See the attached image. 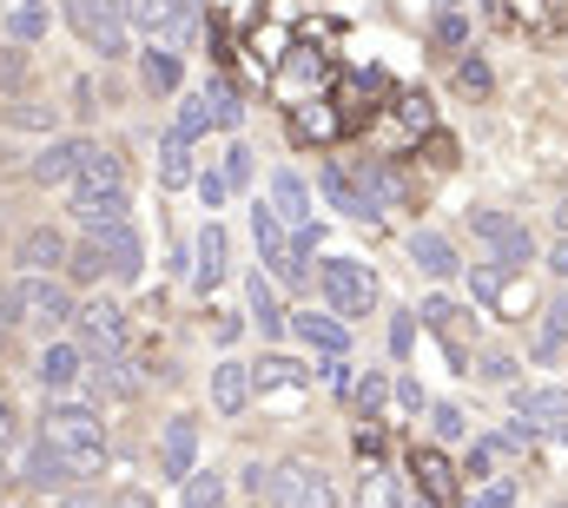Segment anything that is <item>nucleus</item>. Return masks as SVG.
Here are the masks:
<instances>
[{
  "mask_svg": "<svg viewBox=\"0 0 568 508\" xmlns=\"http://www.w3.org/2000/svg\"><path fill=\"white\" fill-rule=\"evenodd\" d=\"M40 436L73 463L80 482H93V476L106 469V429H100V409H87V403H60V409L40 416Z\"/></svg>",
  "mask_w": 568,
  "mask_h": 508,
  "instance_id": "1",
  "label": "nucleus"
},
{
  "mask_svg": "<svg viewBox=\"0 0 568 508\" xmlns=\"http://www.w3.org/2000/svg\"><path fill=\"white\" fill-rule=\"evenodd\" d=\"M73 291H67V277H20L7 297H0V317L7 324H27V331H60V324H73Z\"/></svg>",
  "mask_w": 568,
  "mask_h": 508,
  "instance_id": "2",
  "label": "nucleus"
},
{
  "mask_svg": "<svg viewBox=\"0 0 568 508\" xmlns=\"http://www.w3.org/2000/svg\"><path fill=\"white\" fill-rule=\"evenodd\" d=\"M67 20L100 60H126V33H133L126 0H67Z\"/></svg>",
  "mask_w": 568,
  "mask_h": 508,
  "instance_id": "3",
  "label": "nucleus"
},
{
  "mask_svg": "<svg viewBox=\"0 0 568 508\" xmlns=\"http://www.w3.org/2000/svg\"><path fill=\"white\" fill-rule=\"evenodd\" d=\"M324 297H331V311L337 317H371V304H377V271L364 264V257H324Z\"/></svg>",
  "mask_w": 568,
  "mask_h": 508,
  "instance_id": "4",
  "label": "nucleus"
},
{
  "mask_svg": "<svg viewBox=\"0 0 568 508\" xmlns=\"http://www.w3.org/2000/svg\"><path fill=\"white\" fill-rule=\"evenodd\" d=\"M265 496H272V508H331V476L317 463L291 456L265 476Z\"/></svg>",
  "mask_w": 568,
  "mask_h": 508,
  "instance_id": "5",
  "label": "nucleus"
},
{
  "mask_svg": "<svg viewBox=\"0 0 568 508\" xmlns=\"http://www.w3.org/2000/svg\"><path fill=\"white\" fill-rule=\"evenodd\" d=\"M469 238H483L496 264H509V271H523V264H536V238H529V225L523 219H509V212H469Z\"/></svg>",
  "mask_w": 568,
  "mask_h": 508,
  "instance_id": "6",
  "label": "nucleus"
},
{
  "mask_svg": "<svg viewBox=\"0 0 568 508\" xmlns=\"http://www.w3.org/2000/svg\"><path fill=\"white\" fill-rule=\"evenodd\" d=\"M252 238H258L265 271H272L278 284H304V257L291 252V238H284V219L272 212V205H258V212H252Z\"/></svg>",
  "mask_w": 568,
  "mask_h": 508,
  "instance_id": "7",
  "label": "nucleus"
},
{
  "mask_svg": "<svg viewBox=\"0 0 568 508\" xmlns=\"http://www.w3.org/2000/svg\"><path fill=\"white\" fill-rule=\"evenodd\" d=\"M67 232H53V225H33V232H20V245H13V264H20V277H60L67 271Z\"/></svg>",
  "mask_w": 568,
  "mask_h": 508,
  "instance_id": "8",
  "label": "nucleus"
},
{
  "mask_svg": "<svg viewBox=\"0 0 568 508\" xmlns=\"http://www.w3.org/2000/svg\"><path fill=\"white\" fill-rule=\"evenodd\" d=\"M73 331H80V350H87V357H106V350H120V344H126V311L93 297V304H80V311H73Z\"/></svg>",
  "mask_w": 568,
  "mask_h": 508,
  "instance_id": "9",
  "label": "nucleus"
},
{
  "mask_svg": "<svg viewBox=\"0 0 568 508\" xmlns=\"http://www.w3.org/2000/svg\"><path fill=\"white\" fill-rule=\"evenodd\" d=\"M192 469H199V416H165V429H159V476L185 482Z\"/></svg>",
  "mask_w": 568,
  "mask_h": 508,
  "instance_id": "10",
  "label": "nucleus"
},
{
  "mask_svg": "<svg viewBox=\"0 0 568 508\" xmlns=\"http://www.w3.org/2000/svg\"><path fill=\"white\" fill-rule=\"evenodd\" d=\"M317 185H324L331 212H344L351 225H377V219H384V205H377V199H371V192H364L344 165H317Z\"/></svg>",
  "mask_w": 568,
  "mask_h": 508,
  "instance_id": "11",
  "label": "nucleus"
},
{
  "mask_svg": "<svg viewBox=\"0 0 568 508\" xmlns=\"http://www.w3.org/2000/svg\"><path fill=\"white\" fill-rule=\"evenodd\" d=\"M87 238L100 245V264H106V277H113V284H133V277H140L145 245H140V232H133V225H106V232H87Z\"/></svg>",
  "mask_w": 568,
  "mask_h": 508,
  "instance_id": "12",
  "label": "nucleus"
},
{
  "mask_svg": "<svg viewBox=\"0 0 568 508\" xmlns=\"http://www.w3.org/2000/svg\"><path fill=\"white\" fill-rule=\"evenodd\" d=\"M80 377H87V350H80V344H60V337L40 344V364H33V383H40V389L60 396V389H73Z\"/></svg>",
  "mask_w": 568,
  "mask_h": 508,
  "instance_id": "13",
  "label": "nucleus"
},
{
  "mask_svg": "<svg viewBox=\"0 0 568 508\" xmlns=\"http://www.w3.org/2000/svg\"><path fill=\"white\" fill-rule=\"evenodd\" d=\"M80 159H87V139H53V145H40L33 152V185H73V172H80Z\"/></svg>",
  "mask_w": 568,
  "mask_h": 508,
  "instance_id": "14",
  "label": "nucleus"
},
{
  "mask_svg": "<svg viewBox=\"0 0 568 508\" xmlns=\"http://www.w3.org/2000/svg\"><path fill=\"white\" fill-rule=\"evenodd\" d=\"M73 192H80V199H93V192H126V165H120V152L87 145V159H80V172H73Z\"/></svg>",
  "mask_w": 568,
  "mask_h": 508,
  "instance_id": "15",
  "label": "nucleus"
},
{
  "mask_svg": "<svg viewBox=\"0 0 568 508\" xmlns=\"http://www.w3.org/2000/svg\"><path fill=\"white\" fill-rule=\"evenodd\" d=\"M291 331H297V344L317 350V357H344V350H351V331H344L337 317H311V311H297Z\"/></svg>",
  "mask_w": 568,
  "mask_h": 508,
  "instance_id": "16",
  "label": "nucleus"
},
{
  "mask_svg": "<svg viewBox=\"0 0 568 508\" xmlns=\"http://www.w3.org/2000/svg\"><path fill=\"white\" fill-rule=\"evenodd\" d=\"M245 403H252V364H232V357H225V364L212 370V409H219V416H239Z\"/></svg>",
  "mask_w": 568,
  "mask_h": 508,
  "instance_id": "17",
  "label": "nucleus"
},
{
  "mask_svg": "<svg viewBox=\"0 0 568 508\" xmlns=\"http://www.w3.org/2000/svg\"><path fill=\"white\" fill-rule=\"evenodd\" d=\"M410 264L424 271V277H456L463 264H456V245L443 238V232H410Z\"/></svg>",
  "mask_w": 568,
  "mask_h": 508,
  "instance_id": "18",
  "label": "nucleus"
},
{
  "mask_svg": "<svg viewBox=\"0 0 568 508\" xmlns=\"http://www.w3.org/2000/svg\"><path fill=\"white\" fill-rule=\"evenodd\" d=\"M199 172H192V139L185 132H165L159 139V185L165 192H179V185H192Z\"/></svg>",
  "mask_w": 568,
  "mask_h": 508,
  "instance_id": "19",
  "label": "nucleus"
},
{
  "mask_svg": "<svg viewBox=\"0 0 568 508\" xmlns=\"http://www.w3.org/2000/svg\"><path fill=\"white\" fill-rule=\"evenodd\" d=\"M73 225H80V232L126 225V192H93V199H73Z\"/></svg>",
  "mask_w": 568,
  "mask_h": 508,
  "instance_id": "20",
  "label": "nucleus"
},
{
  "mask_svg": "<svg viewBox=\"0 0 568 508\" xmlns=\"http://www.w3.org/2000/svg\"><path fill=\"white\" fill-rule=\"evenodd\" d=\"M27 482H33V489H60V482H73V463H67L47 436H33V449H27Z\"/></svg>",
  "mask_w": 568,
  "mask_h": 508,
  "instance_id": "21",
  "label": "nucleus"
},
{
  "mask_svg": "<svg viewBox=\"0 0 568 508\" xmlns=\"http://www.w3.org/2000/svg\"><path fill=\"white\" fill-rule=\"evenodd\" d=\"M47 27H53L47 0H13V7H7V40H13V47H40Z\"/></svg>",
  "mask_w": 568,
  "mask_h": 508,
  "instance_id": "22",
  "label": "nucleus"
},
{
  "mask_svg": "<svg viewBox=\"0 0 568 508\" xmlns=\"http://www.w3.org/2000/svg\"><path fill=\"white\" fill-rule=\"evenodd\" d=\"M179 80H185V67H179L172 47H145L140 53V87L145 93H179Z\"/></svg>",
  "mask_w": 568,
  "mask_h": 508,
  "instance_id": "23",
  "label": "nucleus"
},
{
  "mask_svg": "<svg viewBox=\"0 0 568 508\" xmlns=\"http://www.w3.org/2000/svg\"><path fill=\"white\" fill-rule=\"evenodd\" d=\"M516 277L523 271H509V264H469V291L483 304H516Z\"/></svg>",
  "mask_w": 568,
  "mask_h": 508,
  "instance_id": "24",
  "label": "nucleus"
},
{
  "mask_svg": "<svg viewBox=\"0 0 568 508\" xmlns=\"http://www.w3.org/2000/svg\"><path fill=\"white\" fill-rule=\"evenodd\" d=\"M272 212H278L284 225H311V192H304L297 172H278L272 179Z\"/></svg>",
  "mask_w": 568,
  "mask_h": 508,
  "instance_id": "25",
  "label": "nucleus"
},
{
  "mask_svg": "<svg viewBox=\"0 0 568 508\" xmlns=\"http://www.w3.org/2000/svg\"><path fill=\"white\" fill-rule=\"evenodd\" d=\"M225 277V225H205L199 232V264H192V284L199 291H212Z\"/></svg>",
  "mask_w": 568,
  "mask_h": 508,
  "instance_id": "26",
  "label": "nucleus"
},
{
  "mask_svg": "<svg viewBox=\"0 0 568 508\" xmlns=\"http://www.w3.org/2000/svg\"><path fill=\"white\" fill-rule=\"evenodd\" d=\"M516 416H529V423H568V389H516Z\"/></svg>",
  "mask_w": 568,
  "mask_h": 508,
  "instance_id": "27",
  "label": "nucleus"
},
{
  "mask_svg": "<svg viewBox=\"0 0 568 508\" xmlns=\"http://www.w3.org/2000/svg\"><path fill=\"white\" fill-rule=\"evenodd\" d=\"M245 297H252V317H258V331H265V337H284L278 291H272V277H265V271H252V284H245Z\"/></svg>",
  "mask_w": 568,
  "mask_h": 508,
  "instance_id": "28",
  "label": "nucleus"
},
{
  "mask_svg": "<svg viewBox=\"0 0 568 508\" xmlns=\"http://www.w3.org/2000/svg\"><path fill=\"white\" fill-rule=\"evenodd\" d=\"M410 469H417V482H424L429 502H449V496H456V482H449L456 469H449V463H443L436 449H417V456H410Z\"/></svg>",
  "mask_w": 568,
  "mask_h": 508,
  "instance_id": "29",
  "label": "nucleus"
},
{
  "mask_svg": "<svg viewBox=\"0 0 568 508\" xmlns=\"http://www.w3.org/2000/svg\"><path fill=\"white\" fill-rule=\"evenodd\" d=\"M357 508H410L397 496V476L390 469H364V482H357Z\"/></svg>",
  "mask_w": 568,
  "mask_h": 508,
  "instance_id": "30",
  "label": "nucleus"
},
{
  "mask_svg": "<svg viewBox=\"0 0 568 508\" xmlns=\"http://www.w3.org/2000/svg\"><path fill=\"white\" fill-rule=\"evenodd\" d=\"M562 337H568V291L542 311V331H536V357H556L562 350Z\"/></svg>",
  "mask_w": 568,
  "mask_h": 508,
  "instance_id": "31",
  "label": "nucleus"
},
{
  "mask_svg": "<svg viewBox=\"0 0 568 508\" xmlns=\"http://www.w3.org/2000/svg\"><path fill=\"white\" fill-rule=\"evenodd\" d=\"M278 383H311V370L291 364V357H265V364H252V389H278Z\"/></svg>",
  "mask_w": 568,
  "mask_h": 508,
  "instance_id": "32",
  "label": "nucleus"
},
{
  "mask_svg": "<svg viewBox=\"0 0 568 508\" xmlns=\"http://www.w3.org/2000/svg\"><path fill=\"white\" fill-rule=\"evenodd\" d=\"M172 13H179V0H126V20L145 27V33H165V27H172Z\"/></svg>",
  "mask_w": 568,
  "mask_h": 508,
  "instance_id": "33",
  "label": "nucleus"
},
{
  "mask_svg": "<svg viewBox=\"0 0 568 508\" xmlns=\"http://www.w3.org/2000/svg\"><path fill=\"white\" fill-rule=\"evenodd\" d=\"M185 508H225V476H212V469L199 476V469H192V476H185Z\"/></svg>",
  "mask_w": 568,
  "mask_h": 508,
  "instance_id": "34",
  "label": "nucleus"
},
{
  "mask_svg": "<svg viewBox=\"0 0 568 508\" xmlns=\"http://www.w3.org/2000/svg\"><path fill=\"white\" fill-rule=\"evenodd\" d=\"M212 126H219V113H212V100H205V93H192V100L179 106V126H172V132H185V139H199V132H212Z\"/></svg>",
  "mask_w": 568,
  "mask_h": 508,
  "instance_id": "35",
  "label": "nucleus"
},
{
  "mask_svg": "<svg viewBox=\"0 0 568 508\" xmlns=\"http://www.w3.org/2000/svg\"><path fill=\"white\" fill-rule=\"evenodd\" d=\"M225 185H232V192H245V185H252V145H245V139H232V145H225Z\"/></svg>",
  "mask_w": 568,
  "mask_h": 508,
  "instance_id": "36",
  "label": "nucleus"
},
{
  "mask_svg": "<svg viewBox=\"0 0 568 508\" xmlns=\"http://www.w3.org/2000/svg\"><path fill=\"white\" fill-rule=\"evenodd\" d=\"M429 429H436L443 443H463V436H469V416H463L456 403H436V409H429Z\"/></svg>",
  "mask_w": 568,
  "mask_h": 508,
  "instance_id": "37",
  "label": "nucleus"
},
{
  "mask_svg": "<svg viewBox=\"0 0 568 508\" xmlns=\"http://www.w3.org/2000/svg\"><path fill=\"white\" fill-rule=\"evenodd\" d=\"M100 271H106V264H100V245H93V238L73 245V257H67V277H73V284H87V277H100Z\"/></svg>",
  "mask_w": 568,
  "mask_h": 508,
  "instance_id": "38",
  "label": "nucleus"
},
{
  "mask_svg": "<svg viewBox=\"0 0 568 508\" xmlns=\"http://www.w3.org/2000/svg\"><path fill=\"white\" fill-rule=\"evenodd\" d=\"M456 87H463L469 100H483L496 80H489V67H483V60H456Z\"/></svg>",
  "mask_w": 568,
  "mask_h": 508,
  "instance_id": "39",
  "label": "nucleus"
},
{
  "mask_svg": "<svg viewBox=\"0 0 568 508\" xmlns=\"http://www.w3.org/2000/svg\"><path fill=\"white\" fill-rule=\"evenodd\" d=\"M436 47H469V13H436Z\"/></svg>",
  "mask_w": 568,
  "mask_h": 508,
  "instance_id": "40",
  "label": "nucleus"
},
{
  "mask_svg": "<svg viewBox=\"0 0 568 508\" xmlns=\"http://www.w3.org/2000/svg\"><path fill=\"white\" fill-rule=\"evenodd\" d=\"M463 508H516V482L503 476V482H489L483 496H463Z\"/></svg>",
  "mask_w": 568,
  "mask_h": 508,
  "instance_id": "41",
  "label": "nucleus"
},
{
  "mask_svg": "<svg viewBox=\"0 0 568 508\" xmlns=\"http://www.w3.org/2000/svg\"><path fill=\"white\" fill-rule=\"evenodd\" d=\"M351 396H357V409H364V416H377V409H384V396H390V383H384V377H364Z\"/></svg>",
  "mask_w": 568,
  "mask_h": 508,
  "instance_id": "42",
  "label": "nucleus"
},
{
  "mask_svg": "<svg viewBox=\"0 0 568 508\" xmlns=\"http://www.w3.org/2000/svg\"><path fill=\"white\" fill-rule=\"evenodd\" d=\"M7 120H13V126H27V132H53V126H60V120H53V106H13Z\"/></svg>",
  "mask_w": 568,
  "mask_h": 508,
  "instance_id": "43",
  "label": "nucleus"
},
{
  "mask_svg": "<svg viewBox=\"0 0 568 508\" xmlns=\"http://www.w3.org/2000/svg\"><path fill=\"white\" fill-rule=\"evenodd\" d=\"M192 185H199V199H205V205H225V199H232V185H225V172H199Z\"/></svg>",
  "mask_w": 568,
  "mask_h": 508,
  "instance_id": "44",
  "label": "nucleus"
},
{
  "mask_svg": "<svg viewBox=\"0 0 568 508\" xmlns=\"http://www.w3.org/2000/svg\"><path fill=\"white\" fill-rule=\"evenodd\" d=\"M410 337H417V311H404V317L390 324V357H410Z\"/></svg>",
  "mask_w": 568,
  "mask_h": 508,
  "instance_id": "45",
  "label": "nucleus"
},
{
  "mask_svg": "<svg viewBox=\"0 0 568 508\" xmlns=\"http://www.w3.org/2000/svg\"><path fill=\"white\" fill-rule=\"evenodd\" d=\"M397 113H404V126H417V132L429 126V100H424V93H404V100H397Z\"/></svg>",
  "mask_w": 568,
  "mask_h": 508,
  "instance_id": "46",
  "label": "nucleus"
},
{
  "mask_svg": "<svg viewBox=\"0 0 568 508\" xmlns=\"http://www.w3.org/2000/svg\"><path fill=\"white\" fill-rule=\"evenodd\" d=\"M496 443H503V449H529V443H536V423H529V416H516V423H509Z\"/></svg>",
  "mask_w": 568,
  "mask_h": 508,
  "instance_id": "47",
  "label": "nucleus"
},
{
  "mask_svg": "<svg viewBox=\"0 0 568 508\" xmlns=\"http://www.w3.org/2000/svg\"><path fill=\"white\" fill-rule=\"evenodd\" d=\"M489 449H496V443H476V449H469V469H463L469 482H483V476H489Z\"/></svg>",
  "mask_w": 568,
  "mask_h": 508,
  "instance_id": "48",
  "label": "nucleus"
},
{
  "mask_svg": "<svg viewBox=\"0 0 568 508\" xmlns=\"http://www.w3.org/2000/svg\"><path fill=\"white\" fill-rule=\"evenodd\" d=\"M397 403H404V409H424V383H417V377H397Z\"/></svg>",
  "mask_w": 568,
  "mask_h": 508,
  "instance_id": "49",
  "label": "nucleus"
},
{
  "mask_svg": "<svg viewBox=\"0 0 568 508\" xmlns=\"http://www.w3.org/2000/svg\"><path fill=\"white\" fill-rule=\"evenodd\" d=\"M483 377H489V383H509V377H516V357H489V364H483Z\"/></svg>",
  "mask_w": 568,
  "mask_h": 508,
  "instance_id": "50",
  "label": "nucleus"
},
{
  "mask_svg": "<svg viewBox=\"0 0 568 508\" xmlns=\"http://www.w3.org/2000/svg\"><path fill=\"white\" fill-rule=\"evenodd\" d=\"M73 113H93V80H73Z\"/></svg>",
  "mask_w": 568,
  "mask_h": 508,
  "instance_id": "51",
  "label": "nucleus"
},
{
  "mask_svg": "<svg viewBox=\"0 0 568 508\" xmlns=\"http://www.w3.org/2000/svg\"><path fill=\"white\" fill-rule=\"evenodd\" d=\"M549 271H556V277H562V284H568V232H562V245L549 252Z\"/></svg>",
  "mask_w": 568,
  "mask_h": 508,
  "instance_id": "52",
  "label": "nucleus"
},
{
  "mask_svg": "<svg viewBox=\"0 0 568 508\" xmlns=\"http://www.w3.org/2000/svg\"><path fill=\"white\" fill-rule=\"evenodd\" d=\"M436 13H469V0H436Z\"/></svg>",
  "mask_w": 568,
  "mask_h": 508,
  "instance_id": "53",
  "label": "nucleus"
},
{
  "mask_svg": "<svg viewBox=\"0 0 568 508\" xmlns=\"http://www.w3.org/2000/svg\"><path fill=\"white\" fill-rule=\"evenodd\" d=\"M556 225H562V232H568V199H562V212H556Z\"/></svg>",
  "mask_w": 568,
  "mask_h": 508,
  "instance_id": "54",
  "label": "nucleus"
},
{
  "mask_svg": "<svg viewBox=\"0 0 568 508\" xmlns=\"http://www.w3.org/2000/svg\"><path fill=\"white\" fill-rule=\"evenodd\" d=\"M410 508H436V502H429V496H417V502H410Z\"/></svg>",
  "mask_w": 568,
  "mask_h": 508,
  "instance_id": "55",
  "label": "nucleus"
},
{
  "mask_svg": "<svg viewBox=\"0 0 568 508\" xmlns=\"http://www.w3.org/2000/svg\"><path fill=\"white\" fill-rule=\"evenodd\" d=\"M562 443H568V423H562Z\"/></svg>",
  "mask_w": 568,
  "mask_h": 508,
  "instance_id": "56",
  "label": "nucleus"
},
{
  "mask_svg": "<svg viewBox=\"0 0 568 508\" xmlns=\"http://www.w3.org/2000/svg\"><path fill=\"white\" fill-rule=\"evenodd\" d=\"M549 508H568V502H549Z\"/></svg>",
  "mask_w": 568,
  "mask_h": 508,
  "instance_id": "57",
  "label": "nucleus"
},
{
  "mask_svg": "<svg viewBox=\"0 0 568 508\" xmlns=\"http://www.w3.org/2000/svg\"><path fill=\"white\" fill-rule=\"evenodd\" d=\"M126 508H140V502H126Z\"/></svg>",
  "mask_w": 568,
  "mask_h": 508,
  "instance_id": "58",
  "label": "nucleus"
}]
</instances>
